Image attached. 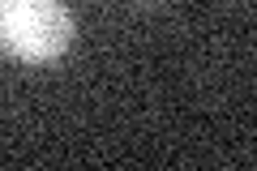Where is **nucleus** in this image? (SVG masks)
I'll list each match as a JSON object with an SVG mask.
<instances>
[{
  "mask_svg": "<svg viewBox=\"0 0 257 171\" xmlns=\"http://www.w3.org/2000/svg\"><path fill=\"white\" fill-rule=\"evenodd\" d=\"M73 43L64 0H0V47L26 64H47Z\"/></svg>",
  "mask_w": 257,
  "mask_h": 171,
  "instance_id": "f257e3e1",
  "label": "nucleus"
}]
</instances>
